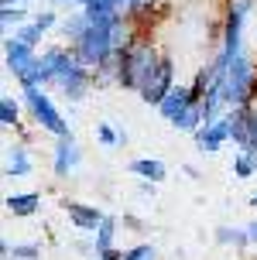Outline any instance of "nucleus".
Listing matches in <instances>:
<instances>
[{"label": "nucleus", "instance_id": "1", "mask_svg": "<svg viewBox=\"0 0 257 260\" xmlns=\"http://www.w3.org/2000/svg\"><path fill=\"white\" fill-rule=\"evenodd\" d=\"M130 171L134 175H141V178H151V182H165V165L158 161V157H137L134 165H130Z\"/></svg>", "mask_w": 257, "mask_h": 260}, {"label": "nucleus", "instance_id": "2", "mask_svg": "<svg viewBox=\"0 0 257 260\" xmlns=\"http://www.w3.org/2000/svg\"><path fill=\"white\" fill-rule=\"evenodd\" d=\"M65 209L79 219L76 226H82V230H96V226H100V212H96V209H82V206H65Z\"/></svg>", "mask_w": 257, "mask_h": 260}, {"label": "nucleus", "instance_id": "3", "mask_svg": "<svg viewBox=\"0 0 257 260\" xmlns=\"http://www.w3.org/2000/svg\"><path fill=\"white\" fill-rule=\"evenodd\" d=\"M96 130H100V144H106V147H110V144H117V137H113V130L106 127V123H100V127H96Z\"/></svg>", "mask_w": 257, "mask_h": 260}]
</instances>
